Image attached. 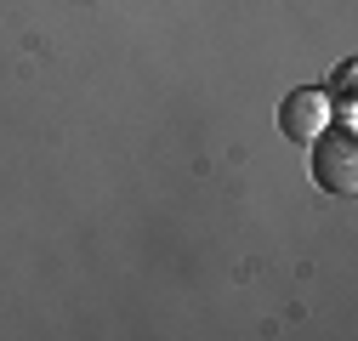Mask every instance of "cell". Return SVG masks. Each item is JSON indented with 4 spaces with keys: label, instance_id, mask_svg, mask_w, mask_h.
Listing matches in <instances>:
<instances>
[{
    "label": "cell",
    "instance_id": "obj_1",
    "mask_svg": "<svg viewBox=\"0 0 358 341\" xmlns=\"http://www.w3.org/2000/svg\"><path fill=\"white\" fill-rule=\"evenodd\" d=\"M307 148H313V182L324 194L347 199L358 188V137H352V125H324Z\"/></svg>",
    "mask_w": 358,
    "mask_h": 341
},
{
    "label": "cell",
    "instance_id": "obj_2",
    "mask_svg": "<svg viewBox=\"0 0 358 341\" xmlns=\"http://www.w3.org/2000/svg\"><path fill=\"white\" fill-rule=\"evenodd\" d=\"M330 125V97L319 92V85H301V92H290L285 103H279V131L290 137V143H313Z\"/></svg>",
    "mask_w": 358,
    "mask_h": 341
},
{
    "label": "cell",
    "instance_id": "obj_3",
    "mask_svg": "<svg viewBox=\"0 0 358 341\" xmlns=\"http://www.w3.org/2000/svg\"><path fill=\"white\" fill-rule=\"evenodd\" d=\"M347 92H352V63H341V68H336V80H330V92H324V97H330V103H341V108H352V103H347Z\"/></svg>",
    "mask_w": 358,
    "mask_h": 341
}]
</instances>
